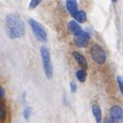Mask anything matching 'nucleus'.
Segmentation results:
<instances>
[{"mask_svg":"<svg viewBox=\"0 0 123 123\" xmlns=\"http://www.w3.org/2000/svg\"><path fill=\"white\" fill-rule=\"evenodd\" d=\"M40 3H41V0H31V3H30V8L35 9Z\"/></svg>","mask_w":123,"mask_h":123,"instance_id":"nucleus-16","label":"nucleus"},{"mask_svg":"<svg viewBox=\"0 0 123 123\" xmlns=\"http://www.w3.org/2000/svg\"><path fill=\"white\" fill-rule=\"evenodd\" d=\"M89 39H90L89 34L83 31L80 35L74 37V44H75L78 47L84 48V47H86V46H87V44L89 42Z\"/></svg>","mask_w":123,"mask_h":123,"instance_id":"nucleus-5","label":"nucleus"},{"mask_svg":"<svg viewBox=\"0 0 123 123\" xmlns=\"http://www.w3.org/2000/svg\"><path fill=\"white\" fill-rule=\"evenodd\" d=\"M92 112L95 117L96 123H102V111L97 105H94L92 106Z\"/></svg>","mask_w":123,"mask_h":123,"instance_id":"nucleus-10","label":"nucleus"},{"mask_svg":"<svg viewBox=\"0 0 123 123\" xmlns=\"http://www.w3.org/2000/svg\"><path fill=\"white\" fill-rule=\"evenodd\" d=\"M40 55H41V58H42V63H43L45 75L48 80H50L53 77L54 70H53V65L51 62L49 50L46 46H42L40 47Z\"/></svg>","mask_w":123,"mask_h":123,"instance_id":"nucleus-2","label":"nucleus"},{"mask_svg":"<svg viewBox=\"0 0 123 123\" xmlns=\"http://www.w3.org/2000/svg\"><path fill=\"white\" fill-rule=\"evenodd\" d=\"M71 93H75L76 91H77V84L75 83L74 81H71Z\"/></svg>","mask_w":123,"mask_h":123,"instance_id":"nucleus-17","label":"nucleus"},{"mask_svg":"<svg viewBox=\"0 0 123 123\" xmlns=\"http://www.w3.org/2000/svg\"><path fill=\"white\" fill-rule=\"evenodd\" d=\"M104 123H115V122H114L113 120H112L111 117H108V118H106V119L105 120Z\"/></svg>","mask_w":123,"mask_h":123,"instance_id":"nucleus-18","label":"nucleus"},{"mask_svg":"<svg viewBox=\"0 0 123 123\" xmlns=\"http://www.w3.org/2000/svg\"><path fill=\"white\" fill-rule=\"evenodd\" d=\"M68 29L72 35L74 36H78L82 32V29L80 27V25L76 21H71L68 23Z\"/></svg>","mask_w":123,"mask_h":123,"instance_id":"nucleus-8","label":"nucleus"},{"mask_svg":"<svg viewBox=\"0 0 123 123\" xmlns=\"http://www.w3.org/2000/svg\"><path fill=\"white\" fill-rule=\"evenodd\" d=\"M76 77H77L78 80L81 82V83H83L85 82V80L86 79V70H83V69H80L79 71L76 72Z\"/></svg>","mask_w":123,"mask_h":123,"instance_id":"nucleus-12","label":"nucleus"},{"mask_svg":"<svg viewBox=\"0 0 123 123\" xmlns=\"http://www.w3.org/2000/svg\"><path fill=\"white\" fill-rule=\"evenodd\" d=\"M73 18L76 20L77 22L82 23V22H85L86 21V14L84 11H79V12L73 16Z\"/></svg>","mask_w":123,"mask_h":123,"instance_id":"nucleus-11","label":"nucleus"},{"mask_svg":"<svg viewBox=\"0 0 123 123\" xmlns=\"http://www.w3.org/2000/svg\"><path fill=\"white\" fill-rule=\"evenodd\" d=\"M90 55L93 61L95 62L97 64H103L106 61V53L102 46L97 44H95L90 48Z\"/></svg>","mask_w":123,"mask_h":123,"instance_id":"nucleus-4","label":"nucleus"},{"mask_svg":"<svg viewBox=\"0 0 123 123\" xmlns=\"http://www.w3.org/2000/svg\"><path fill=\"white\" fill-rule=\"evenodd\" d=\"M72 56H73V58L75 59V61L78 62V64L80 65L83 70L87 69V62H86L85 56H84L82 54H80V53L77 52V51H74V52L72 53Z\"/></svg>","mask_w":123,"mask_h":123,"instance_id":"nucleus-7","label":"nucleus"},{"mask_svg":"<svg viewBox=\"0 0 123 123\" xmlns=\"http://www.w3.org/2000/svg\"><path fill=\"white\" fill-rule=\"evenodd\" d=\"M66 7H67V10L69 11V12L71 13L72 17L79 12L78 4L74 0H68V1H66Z\"/></svg>","mask_w":123,"mask_h":123,"instance_id":"nucleus-9","label":"nucleus"},{"mask_svg":"<svg viewBox=\"0 0 123 123\" xmlns=\"http://www.w3.org/2000/svg\"><path fill=\"white\" fill-rule=\"evenodd\" d=\"M28 22L35 37H37L40 42L46 43L47 40V34H46V31L43 27V25L37 21H35L34 19H29Z\"/></svg>","mask_w":123,"mask_h":123,"instance_id":"nucleus-3","label":"nucleus"},{"mask_svg":"<svg viewBox=\"0 0 123 123\" xmlns=\"http://www.w3.org/2000/svg\"><path fill=\"white\" fill-rule=\"evenodd\" d=\"M4 95H5V89H4L3 86H0V96H1V98Z\"/></svg>","mask_w":123,"mask_h":123,"instance_id":"nucleus-19","label":"nucleus"},{"mask_svg":"<svg viewBox=\"0 0 123 123\" xmlns=\"http://www.w3.org/2000/svg\"><path fill=\"white\" fill-rule=\"evenodd\" d=\"M110 117L115 123H121L123 121V110L119 105H113L110 110Z\"/></svg>","mask_w":123,"mask_h":123,"instance_id":"nucleus-6","label":"nucleus"},{"mask_svg":"<svg viewBox=\"0 0 123 123\" xmlns=\"http://www.w3.org/2000/svg\"><path fill=\"white\" fill-rule=\"evenodd\" d=\"M116 80H117L118 85H119L120 90V92H121L122 96H123V77H121V76H117Z\"/></svg>","mask_w":123,"mask_h":123,"instance_id":"nucleus-15","label":"nucleus"},{"mask_svg":"<svg viewBox=\"0 0 123 123\" xmlns=\"http://www.w3.org/2000/svg\"><path fill=\"white\" fill-rule=\"evenodd\" d=\"M5 27L8 37L12 39L24 36L25 27L22 20L16 14H8L5 20Z\"/></svg>","mask_w":123,"mask_h":123,"instance_id":"nucleus-1","label":"nucleus"},{"mask_svg":"<svg viewBox=\"0 0 123 123\" xmlns=\"http://www.w3.org/2000/svg\"><path fill=\"white\" fill-rule=\"evenodd\" d=\"M0 116H1V123H5L6 118V108L2 103H1V107H0Z\"/></svg>","mask_w":123,"mask_h":123,"instance_id":"nucleus-13","label":"nucleus"},{"mask_svg":"<svg viewBox=\"0 0 123 123\" xmlns=\"http://www.w3.org/2000/svg\"><path fill=\"white\" fill-rule=\"evenodd\" d=\"M31 111H32V109L31 107L24 108V110H23V117H24L25 120H29V118L31 117Z\"/></svg>","mask_w":123,"mask_h":123,"instance_id":"nucleus-14","label":"nucleus"}]
</instances>
